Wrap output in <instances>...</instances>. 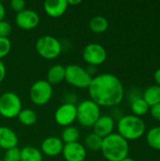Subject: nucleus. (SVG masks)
I'll use <instances>...</instances> for the list:
<instances>
[{"label":"nucleus","instance_id":"obj_1","mask_svg":"<svg viewBox=\"0 0 160 161\" xmlns=\"http://www.w3.org/2000/svg\"><path fill=\"white\" fill-rule=\"evenodd\" d=\"M91 101L101 107L118 106L124 97V88L120 78L110 73L94 75L88 88Z\"/></svg>","mask_w":160,"mask_h":161},{"label":"nucleus","instance_id":"obj_2","mask_svg":"<svg viewBox=\"0 0 160 161\" xmlns=\"http://www.w3.org/2000/svg\"><path fill=\"white\" fill-rule=\"evenodd\" d=\"M101 152L108 161H122L128 158L129 143L118 133H112L103 139Z\"/></svg>","mask_w":160,"mask_h":161},{"label":"nucleus","instance_id":"obj_3","mask_svg":"<svg viewBox=\"0 0 160 161\" xmlns=\"http://www.w3.org/2000/svg\"><path fill=\"white\" fill-rule=\"evenodd\" d=\"M117 130L118 134L127 142L137 141L146 133V125L142 118L128 114L118 120Z\"/></svg>","mask_w":160,"mask_h":161},{"label":"nucleus","instance_id":"obj_4","mask_svg":"<svg viewBox=\"0 0 160 161\" xmlns=\"http://www.w3.org/2000/svg\"><path fill=\"white\" fill-rule=\"evenodd\" d=\"M101 116L100 107L91 99L76 106V121L84 127H92Z\"/></svg>","mask_w":160,"mask_h":161},{"label":"nucleus","instance_id":"obj_5","mask_svg":"<svg viewBox=\"0 0 160 161\" xmlns=\"http://www.w3.org/2000/svg\"><path fill=\"white\" fill-rule=\"evenodd\" d=\"M37 53L43 58L54 59L58 58L62 51L60 42L54 36L43 35L41 36L35 43Z\"/></svg>","mask_w":160,"mask_h":161},{"label":"nucleus","instance_id":"obj_6","mask_svg":"<svg viewBox=\"0 0 160 161\" xmlns=\"http://www.w3.org/2000/svg\"><path fill=\"white\" fill-rule=\"evenodd\" d=\"M91 79L92 76L82 66L77 64L65 66V80L70 85L80 89H88Z\"/></svg>","mask_w":160,"mask_h":161},{"label":"nucleus","instance_id":"obj_7","mask_svg":"<svg viewBox=\"0 0 160 161\" xmlns=\"http://www.w3.org/2000/svg\"><path fill=\"white\" fill-rule=\"evenodd\" d=\"M21 98L12 92H7L0 95V115L7 119H12L22 110Z\"/></svg>","mask_w":160,"mask_h":161},{"label":"nucleus","instance_id":"obj_8","mask_svg":"<svg viewBox=\"0 0 160 161\" xmlns=\"http://www.w3.org/2000/svg\"><path fill=\"white\" fill-rule=\"evenodd\" d=\"M53 96V86L44 79L35 81L29 90V97L37 106L46 105Z\"/></svg>","mask_w":160,"mask_h":161},{"label":"nucleus","instance_id":"obj_9","mask_svg":"<svg viewBox=\"0 0 160 161\" xmlns=\"http://www.w3.org/2000/svg\"><path fill=\"white\" fill-rule=\"evenodd\" d=\"M84 60L91 66H98L103 64L108 58L106 48L97 42H91L85 46L82 52Z\"/></svg>","mask_w":160,"mask_h":161},{"label":"nucleus","instance_id":"obj_10","mask_svg":"<svg viewBox=\"0 0 160 161\" xmlns=\"http://www.w3.org/2000/svg\"><path fill=\"white\" fill-rule=\"evenodd\" d=\"M55 121L60 126H69L76 121V106L74 103H64L55 112Z\"/></svg>","mask_w":160,"mask_h":161},{"label":"nucleus","instance_id":"obj_11","mask_svg":"<svg viewBox=\"0 0 160 161\" xmlns=\"http://www.w3.org/2000/svg\"><path fill=\"white\" fill-rule=\"evenodd\" d=\"M15 22L20 28L24 30H32L39 25L40 16L35 10L25 8L17 13Z\"/></svg>","mask_w":160,"mask_h":161},{"label":"nucleus","instance_id":"obj_12","mask_svg":"<svg viewBox=\"0 0 160 161\" xmlns=\"http://www.w3.org/2000/svg\"><path fill=\"white\" fill-rule=\"evenodd\" d=\"M61 154L66 161H84L87 158L86 148L78 142L64 144Z\"/></svg>","mask_w":160,"mask_h":161},{"label":"nucleus","instance_id":"obj_13","mask_svg":"<svg viewBox=\"0 0 160 161\" xmlns=\"http://www.w3.org/2000/svg\"><path fill=\"white\" fill-rule=\"evenodd\" d=\"M92 127L93 133L104 139L113 133L115 128V120L110 115H101Z\"/></svg>","mask_w":160,"mask_h":161},{"label":"nucleus","instance_id":"obj_14","mask_svg":"<svg viewBox=\"0 0 160 161\" xmlns=\"http://www.w3.org/2000/svg\"><path fill=\"white\" fill-rule=\"evenodd\" d=\"M64 143L58 137H47L41 144V152L47 157H57L62 153Z\"/></svg>","mask_w":160,"mask_h":161},{"label":"nucleus","instance_id":"obj_15","mask_svg":"<svg viewBox=\"0 0 160 161\" xmlns=\"http://www.w3.org/2000/svg\"><path fill=\"white\" fill-rule=\"evenodd\" d=\"M43 8L48 16L58 18L66 12L68 3L67 0H46L43 3Z\"/></svg>","mask_w":160,"mask_h":161},{"label":"nucleus","instance_id":"obj_16","mask_svg":"<svg viewBox=\"0 0 160 161\" xmlns=\"http://www.w3.org/2000/svg\"><path fill=\"white\" fill-rule=\"evenodd\" d=\"M18 136L8 126H0V148L4 150H9L17 147Z\"/></svg>","mask_w":160,"mask_h":161},{"label":"nucleus","instance_id":"obj_17","mask_svg":"<svg viewBox=\"0 0 160 161\" xmlns=\"http://www.w3.org/2000/svg\"><path fill=\"white\" fill-rule=\"evenodd\" d=\"M45 80L52 86L61 83L65 80V66L61 64H55L51 66L47 72Z\"/></svg>","mask_w":160,"mask_h":161},{"label":"nucleus","instance_id":"obj_18","mask_svg":"<svg viewBox=\"0 0 160 161\" xmlns=\"http://www.w3.org/2000/svg\"><path fill=\"white\" fill-rule=\"evenodd\" d=\"M142 98L149 105V107H153L160 103V87L154 84L146 88L142 92Z\"/></svg>","mask_w":160,"mask_h":161},{"label":"nucleus","instance_id":"obj_19","mask_svg":"<svg viewBox=\"0 0 160 161\" xmlns=\"http://www.w3.org/2000/svg\"><path fill=\"white\" fill-rule=\"evenodd\" d=\"M108 25H109L108 20L102 15H96L92 17L89 22L90 29L97 34L106 32L108 28Z\"/></svg>","mask_w":160,"mask_h":161},{"label":"nucleus","instance_id":"obj_20","mask_svg":"<svg viewBox=\"0 0 160 161\" xmlns=\"http://www.w3.org/2000/svg\"><path fill=\"white\" fill-rule=\"evenodd\" d=\"M130 108H131V111L133 115L141 117V118L142 116H145L150 111V107L142 98V96L132 100L130 103Z\"/></svg>","mask_w":160,"mask_h":161},{"label":"nucleus","instance_id":"obj_21","mask_svg":"<svg viewBox=\"0 0 160 161\" xmlns=\"http://www.w3.org/2000/svg\"><path fill=\"white\" fill-rule=\"evenodd\" d=\"M22 161H42V153L36 147L25 146L20 149Z\"/></svg>","mask_w":160,"mask_h":161},{"label":"nucleus","instance_id":"obj_22","mask_svg":"<svg viewBox=\"0 0 160 161\" xmlns=\"http://www.w3.org/2000/svg\"><path fill=\"white\" fill-rule=\"evenodd\" d=\"M79 138H80L79 130L75 126H73V125L64 127V129L61 132V137H60L64 144L77 142Z\"/></svg>","mask_w":160,"mask_h":161},{"label":"nucleus","instance_id":"obj_23","mask_svg":"<svg viewBox=\"0 0 160 161\" xmlns=\"http://www.w3.org/2000/svg\"><path fill=\"white\" fill-rule=\"evenodd\" d=\"M146 142L152 149L160 151V126H154L148 130Z\"/></svg>","mask_w":160,"mask_h":161},{"label":"nucleus","instance_id":"obj_24","mask_svg":"<svg viewBox=\"0 0 160 161\" xmlns=\"http://www.w3.org/2000/svg\"><path fill=\"white\" fill-rule=\"evenodd\" d=\"M19 122L24 125H33L36 124L37 120H38V116L37 113L30 108H25L22 109L21 112L19 113V115L17 116Z\"/></svg>","mask_w":160,"mask_h":161},{"label":"nucleus","instance_id":"obj_25","mask_svg":"<svg viewBox=\"0 0 160 161\" xmlns=\"http://www.w3.org/2000/svg\"><path fill=\"white\" fill-rule=\"evenodd\" d=\"M102 142H103V139L101 137L97 136L94 133L89 134L86 137V139H85V144H86V146L91 151H93V152L101 151Z\"/></svg>","mask_w":160,"mask_h":161},{"label":"nucleus","instance_id":"obj_26","mask_svg":"<svg viewBox=\"0 0 160 161\" xmlns=\"http://www.w3.org/2000/svg\"><path fill=\"white\" fill-rule=\"evenodd\" d=\"M11 49V42L8 38L0 37V59L5 58Z\"/></svg>","mask_w":160,"mask_h":161},{"label":"nucleus","instance_id":"obj_27","mask_svg":"<svg viewBox=\"0 0 160 161\" xmlns=\"http://www.w3.org/2000/svg\"><path fill=\"white\" fill-rule=\"evenodd\" d=\"M4 161H22L21 160V152L18 147L7 150L4 156Z\"/></svg>","mask_w":160,"mask_h":161},{"label":"nucleus","instance_id":"obj_28","mask_svg":"<svg viewBox=\"0 0 160 161\" xmlns=\"http://www.w3.org/2000/svg\"><path fill=\"white\" fill-rule=\"evenodd\" d=\"M11 30H12V27L8 22L5 20L0 21V37L1 38H8V36L11 33Z\"/></svg>","mask_w":160,"mask_h":161},{"label":"nucleus","instance_id":"obj_29","mask_svg":"<svg viewBox=\"0 0 160 161\" xmlns=\"http://www.w3.org/2000/svg\"><path fill=\"white\" fill-rule=\"evenodd\" d=\"M25 6H26V3L24 0H12V1H10V8L14 11H17V13L25 9Z\"/></svg>","mask_w":160,"mask_h":161},{"label":"nucleus","instance_id":"obj_30","mask_svg":"<svg viewBox=\"0 0 160 161\" xmlns=\"http://www.w3.org/2000/svg\"><path fill=\"white\" fill-rule=\"evenodd\" d=\"M151 116L157 122H160V103L150 108Z\"/></svg>","mask_w":160,"mask_h":161},{"label":"nucleus","instance_id":"obj_31","mask_svg":"<svg viewBox=\"0 0 160 161\" xmlns=\"http://www.w3.org/2000/svg\"><path fill=\"white\" fill-rule=\"evenodd\" d=\"M7 74V69H6V65L4 64V62L0 59V83L4 80L5 76Z\"/></svg>","mask_w":160,"mask_h":161},{"label":"nucleus","instance_id":"obj_32","mask_svg":"<svg viewBox=\"0 0 160 161\" xmlns=\"http://www.w3.org/2000/svg\"><path fill=\"white\" fill-rule=\"evenodd\" d=\"M154 80L156 82V85L160 87V67L156 70V72L154 74Z\"/></svg>","mask_w":160,"mask_h":161},{"label":"nucleus","instance_id":"obj_33","mask_svg":"<svg viewBox=\"0 0 160 161\" xmlns=\"http://www.w3.org/2000/svg\"><path fill=\"white\" fill-rule=\"evenodd\" d=\"M5 15H6V8H5V6L0 2V21L4 20Z\"/></svg>","mask_w":160,"mask_h":161},{"label":"nucleus","instance_id":"obj_34","mask_svg":"<svg viewBox=\"0 0 160 161\" xmlns=\"http://www.w3.org/2000/svg\"><path fill=\"white\" fill-rule=\"evenodd\" d=\"M67 3H68V6L71 5V6H75V5H78L81 3V0H67Z\"/></svg>","mask_w":160,"mask_h":161},{"label":"nucleus","instance_id":"obj_35","mask_svg":"<svg viewBox=\"0 0 160 161\" xmlns=\"http://www.w3.org/2000/svg\"><path fill=\"white\" fill-rule=\"evenodd\" d=\"M122 161H136L135 159H133V158H124V160H122Z\"/></svg>","mask_w":160,"mask_h":161},{"label":"nucleus","instance_id":"obj_36","mask_svg":"<svg viewBox=\"0 0 160 161\" xmlns=\"http://www.w3.org/2000/svg\"><path fill=\"white\" fill-rule=\"evenodd\" d=\"M0 156H1V148H0Z\"/></svg>","mask_w":160,"mask_h":161},{"label":"nucleus","instance_id":"obj_37","mask_svg":"<svg viewBox=\"0 0 160 161\" xmlns=\"http://www.w3.org/2000/svg\"><path fill=\"white\" fill-rule=\"evenodd\" d=\"M0 161H4V160H3V159H0Z\"/></svg>","mask_w":160,"mask_h":161}]
</instances>
